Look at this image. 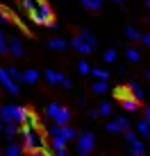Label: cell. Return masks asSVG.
<instances>
[{
	"mask_svg": "<svg viewBox=\"0 0 150 156\" xmlns=\"http://www.w3.org/2000/svg\"><path fill=\"white\" fill-rule=\"evenodd\" d=\"M18 131L23 136V152H41L43 149V138L32 129V122H21Z\"/></svg>",
	"mask_w": 150,
	"mask_h": 156,
	"instance_id": "obj_1",
	"label": "cell"
},
{
	"mask_svg": "<svg viewBox=\"0 0 150 156\" xmlns=\"http://www.w3.org/2000/svg\"><path fill=\"white\" fill-rule=\"evenodd\" d=\"M0 120L5 125L14 122V125H21V122L30 120V111L25 106H16V104H2L0 106Z\"/></svg>",
	"mask_w": 150,
	"mask_h": 156,
	"instance_id": "obj_2",
	"label": "cell"
},
{
	"mask_svg": "<svg viewBox=\"0 0 150 156\" xmlns=\"http://www.w3.org/2000/svg\"><path fill=\"white\" fill-rule=\"evenodd\" d=\"M30 18L34 20V23H39V25H48L50 30H57V23H55V14H52L50 5H48L46 0H41V2L36 5V7L32 9V12H30Z\"/></svg>",
	"mask_w": 150,
	"mask_h": 156,
	"instance_id": "obj_3",
	"label": "cell"
},
{
	"mask_svg": "<svg viewBox=\"0 0 150 156\" xmlns=\"http://www.w3.org/2000/svg\"><path fill=\"white\" fill-rule=\"evenodd\" d=\"M46 113L55 125H68V122H71V111H68L66 106H62L59 102H50V104L46 106Z\"/></svg>",
	"mask_w": 150,
	"mask_h": 156,
	"instance_id": "obj_4",
	"label": "cell"
},
{
	"mask_svg": "<svg viewBox=\"0 0 150 156\" xmlns=\"http://www.w3.org/2000/svg\"><path fill=\"white\" fill-rule=\"evenodd\" d=\"M75 143H77V154L80 156H89L96 149V136H93V131H89V129H84V131L75 138Z\"/></svg>",
	"mask_w": 150,
	"mask_h": 156,
	"instance_id": "obj_5",
	"label": "cell"
},
{
	"mask_svg": "<svg viewBox=\"0 0 150 156\" xmlns=\"http://www.w3.org/2000/svg\"><path fill=\"white\" fill-rule=\"evenodd\" d=\"M0 84H2V88L7 90L9 95H18L21 93V84L9 75L7 68H0Z\"/></svg>",
	"mask_w": 150,
	"mask_h": 156,
	"instance_id": "obj_6",
	"label": "cell"
},
{
	"mask_svg": "<svg viewBox=\"0 0 150 156\" xmlns=\"http://www.w3.org/2000/svg\"><path fill=\"white\" fill-rule=\"evenodd\" d=\"M68 45L73 48L75 52H80V55H91V52L96 50V45H91V43L84 39L82 34H77V36H73L71 41H68Z\"/></svg>",
	"mask_w": 150,
	"mask_h": 156,
	"instance_id": "obj_7",
	"label": "cell"
},
{
	"mask_svg": "<svg viewBox=\"0 0 150 156\" xmlns=\"http://www.w3.org/2000/svg\"><path fill=\"white\" fill-rule=\"evenodd\" d=\"M105 129L109 133H123L125 129H130V120H127V115H118V118H114V120H107Z\"/></svg>",
	"mask_w": 150,
	"mask_h": 156,
	"instance_id": "obj_8",
	"label": "cell"
},
{
	"mask_svg": "<svg viewBox=\"0 0 150 156\" xmlns=\"http://www.w3.org/2000/svg\"><path fill=\"white\" fill-rule=\"evenodd\" d=\"M7 52L12 57H16V59H21L23 57V39H21V36H12V39L7 41Z\"/></svg>",
	"mask_w": 150,
	"mask_h": 156,
	"instance_id": "obj_9",
	"label": "cell"
},
{
	"mask_svg": "<svg viewBox=\"0 0 150 156\" xmlns=\"http://www.w3.org/2000/svg\"><path fill=\"white\" fill-rule=\"evenodd\" d=\"M52 138V152H55L57 156H66L68 154V149H66V145L68 140L62 136V133H55V136H50Z\"/></svg>",
	"mask_w": 150,
	"mask_h": 156,
	"instance_id": "obj_10",
	"label": "cell"
},
{
	"mask_svg": "<svg viewBox=\"0 0 150 156\" xmlns=\"http://www.w3.org/2000/svg\"><path fill=\"white\" fill-rule=\"evenodd\" d=\"M48 48H50V50H55V52H64V50L68 48V41L62 39V36H52V39L48 41Z\"/></svg>",
	"mask_w": 150,
	"mask_h": 156,
	"instance_id": "obj_11",
	"label": "cell"
},
{
	"mask_svg": "<svg viewBox=\"0 0 150 156\" xmlns=\"http://www.w3.org/2000/svg\"><path fill=\"white\" fill-rule=\"evenodd\" d=\"M41 77L39 70H34V68H28V70H23V84H36Z\"/></svg>",
	"mask_w": 150,
	"mask_h": 156,
	"instance_id": "obj_12",
	"label": "cell"
},
{
	"mask_svg": "<svg viewBox=\"0 0 150 156\" xmlns=\"http://www.w3.org/2000/svg\"><path fill=\"white\" fill-rule=\"evenodd\" d=\"M91 90H93L96 95H105L107 90H109V84H107V79H96V82L91 84Z\"/></svg>",
	"mask_w": 150,
	"mask_h": 156,
	"instance_id": "obj_13",
	"label": "cell"
},
{
	"mask_svg": "<svg viewBox=\"0 0 150 156\" xmlns=\"http://www.w3.org/2000/svg\"><path fill=\"white\" fill-rule=\"evenodd\" d=\"M127 88H130V93H132V95H134V98H137L139 102H141L143 98H146V93H143V88H141V84H139V82H134V79H132V82H130V84H127Z\"/></svg>",
	"mask_w": 150,
	"mask_h": 156,
	"instance_id": "obj_14",
	"label": "cell"
},
{
	"mask_svg": "<svg viewBox=\"0 0 150 156\" xmlns=\"http://www.w3.org/2000/svg\"><path fill=\"white\" fill-rule=\"evenodd\" d=\"M43 77H46V82L50 84V86H57V84H59V79H62V73H57V70H52V68H48V70L43 73Z\"/></svg>",
	"mask_w": 150,
	"mask_h": 156,
	"instance_id": "obj_15",
	"label": "cell"
},
{
	"mask_svg": "<svg viewBox=\"0 0 150 156\" xmlns=\"http://www.w3.org/2000/svg\"><path fill=\"white\" fill-rule=\"evenodd\" d=\"M59 133H62L64 138H66L68 143H71V140H75V138H77V131H75V129H73L71 125H59Z\"/></svg>",
	"mask_w": 150,
	"mask_h": 156,
	"instance_id": "obj_16",
	"label": "cell"
},
{
	"mask_svg": "<svg viewBox=\"0 0 150 156\" xmlns=\"http://www.w3.org/2000/svg\"><path fill=\"white\" fill-rule=\"evenodd\" d=\"M130 154L132 156H143V154H146V147H143V143L139 140V138L130 143Z\"/></svg>",
	"mask_w": 150,
	"mask_h": 156,
	"instance_id": "obj_17",
	"label": "cell"
},
{
	"mask_svg": "<svg viewBox=\"0 0 150 156\" xmlns=\"http://www.w3.org/2000/svg\"><path fill=\"white\" fill-rule=\"evenodd\" d=\"M116 59H118V50H116V48H107L103 52V61L105 63H114Z\"/></svg>",
	"mask_w": 150,
	"mask_h": 156,
	"instance_id": "obj_18",
	"label": "cell"
},
{
	"mask_svg": "<svg viewBox=\"0 0 150 156\" xmlns=\"http://www.w3.org/2000/svg\"><path fill=\"white\" fill-rule=\"evenodd\" d=\"M98 113L103 118H111L114 115V104H111V102H103V104L98 106Z\"/></svg>",
	"mask_w": 150,
	"mask_h": 156,
	"instance_id": "obj_19",
	"label": "cell"
},
{
	"mask_svg": "<svg viewBox=\"0 0 150 156\" xmlns=\"http://www.w3.org/2000/svg\"><path fill=\"white\" fill-rule=\"evenodd\" d=\"M125 59L130 63H139V61H141V52H139L137 48H127V50H125Z\"/></svg>",
	"mask_w": 150,
	"mask_h": 156,
	"instance_id": "obj_20",
	"label": "cell"
},
{
	"mask_svg": "<svg viewBox=\"0 0 150 156\" xmlns=\"http://www.w3.org/2000/svg\"><path fill=\"white\" fill-rule=\"evenodd\" d=\"M137 133H139L141 138H148V136H150V122H148V120H141V122L137 125Z\"/></svg>",
	"mask_w": 150,
	"mask_h": 156,
	"instance_id": "obj_21",
	"label": "cell"
},
{
	"mask_svg": "<svg viewBox=\"0 0 150 156\" xmlns=\"http://www.w3.org/2000/svg\"><path fill=\"white\" fill-rule=\"evenodd\" d=\"M21 152H23V145H18V143H9L7 147H5V154L7 156H18Z\"/></svg>",
	"mask_w": 150,
	"mask_h": 156,
	"instance_id": "obj_22",
	"label": "cell"
},
{
	"mask_svg": "<svg viewBox=\"0 0 150 156\" xmlns=\"http://www.w3.org/2000/svg\"><path fill=\"white\" fill-rule=\"evenodd\" d=\"M125 36L130 41H141V32H139L137 27H132V25H130V27H125Z\"/></svg>",
	"mask_w": 150,
	"mask_h": 156,
	"instance_id": "obj_23",
	"label": "cell"
},
{
	"mask_svg": "<svg viewBox=\"0 0 150 156\" xmlns=\"http://www.w3.org/2000/svg\"><path fill=\"white\" fill-rule=\"evenodd\" d=\"M91 77H96V79H109L111 75L105 70V68H91Z\"/></svg>",
	"mask_w": 150,
	"mask_h": 156,
	"instance_id": "obj_24",
	"label": "cell"
},
{
	"mask_svg": "<svg viewBox=\"0 0 150 156\" xmlns=\"http://www.w3.org/2000/svg\"><path fill=\"white\" fill-rule=\"evenodd\" d=\"M16 133H18V125H14V122L5 125V136H7V138H14Z\"/></svg>",
	"mask_w": 150,
	"mask_h": 156,
	"instance_id": "obj_25",
	"label": "cell"
},
{
	"mask_svg": "<svg viewBox=\"0 0 150 156\" xmlns=\"http://www.w3.org/2000/svg\"><path fill=\"white\" fill-rule=\"evenodd\" d=\"M77 73H80V75H91V66H89L87 59H82V61L77 63Z\"/></svg>",
	"mask_w": 150,
	"mask_h": 156,
	"instance_id": "obj_26",
	"label": "cell"
},
{
	"mask_svg": "<svg viewBox=\"0 0 150 156\" xmlns=\"http://www.w3.org/2000/svg\"><path fill=\"white\" fill-rule=\"evenodd\" d=\"M7 70H9V75H12V77H14V79H16L18 84H23V73H21V70H18L16 66H9Z\"/></svg>",
	"mask_w": 150,
	"mask_h": 156,
	"instance_id": "obj_27",
	"label": "cell"
},
{
	"mask_svg": "<svg viewBox=\"0 0 150 156\" xmlns=\"http://www.w3.org/2000/svg\"><path fill=\"white\" fill-rule=\"evenodd\" d=\"M80 34H82L84 39H87V41L91 43V45H98V39H96V34H93V32H89V30H82Z\"/></svg>",
	"mask_w": 150,
	"mask_h": 156,
	"instance_id": "obj_28",
	"label": "cell"
},
{
	"mask_svg": "<svg viewBox=\"0 0 150 156\" xmlns=\"http://www.w3.org/2000/svg\"><path fill=\"white\" fill-rule=\"evenodd\" d=\"M0 55H7V41H5V32H0Z\"/></svg>",
	"mask_w": 150,
	"mask_h": 156,
	"instance_id": "obj_29",
	"label": "cell"
},
{
	"mask_svg": "<svg viewBox=\"0 0 150 156\" xmlns=\"http://www.w3.org/2000/svg\"><path fill=\"white\" fill-rule=\"evenodd\" d=\"M59 84L64 86V88H66V90H71L73 88V82H71V79H68L66 77V75H62V79H59Z\"/></svg>",
	"mask_w": 150,
	"mask_h": 156,
	"instance_id": "obj_30",
	"label": "cell"
},
{
	"mask_svg": "<svg viewBox=\"0 0 150 156\" xmlns=\"http://www.w3.org/2000/svg\"><path fill=\"white\" fill-rule=\"evenodd\" d=\"M87 115L91 118V120H96V118H98L100 113H98V109H89V111H87Z\"/></svg>",
	"mask_w": 150,
	"mask_h": 156,
	"instance_id": "obj_31",
	"label": "cell"
},
{
	"mask_svg": "<svg viewBox=\"0 0 150 156\" xmlns=\"http://www.w3.org/2000/svg\"><path fill=\"white\" fill-rule=\"evenodd\" d=\"M141 43L150 48V32H148V34H141Z\"/></svg>",
	"mask_w": 150,
	"mask_h": 156,
	"instance_id": "obj_32",
	"label": "cell"
},
{
	"mask_svg": "<svg viewBox=\"0 0 150 156\" xmlns=\"http://www.w3.org/2000/svg\"><path fill=\"white\" fill-rule=\"evenodd\" d=\"M80 2H82V5H84L87 9H91V0H80Z\"/></svg>",
	"mask_w": 150,
	"mask_h": 156,
	"instance_id": "obj_33",
	"label": "cell"
},
{
	"mask_svg": "<svg viewBox=\"0 0 150 156\" xmlns=\"http://www.w3.org/2000/svg\"><path fill=\"white\" fill-rule=\"evenodd\" d=\"M146 120H148V122H150V104H148V106H146Z\"/></svg>",
	"mask_w": 150,
	"mask_h": 156,
	"instance_id": "obj_34",
	"label": "cell"
},
{
	"mask_svg": "<svg viewBox=\"0 0 150 156\" xmlns=\"http://www.w3.org/2000/svg\"><path fill=\"white\" fill-rule=\"evenodd\" d=\"M143 77H146L148 82H150V70H146V73H143Z\"/></svg>",
	"mask_w": 150,
	"mask_h": 156,
	"instance_id": "obj_35",
	"label": "cell"
},
{
	"mask_svg": "<svg viewBox=\"0 0 150 156\" xmlns=\"http://www.w3.org/2000/svg\"><path fill=\"white\" fill-rule=\"evenodd\" d=\"M0 131H5V122L2 120H0Z\"/></svg>",
	"mask_w": 150,
	"mask_h": 156,
	"instance_id": "obj_36",
	"label": "cell"
},
{
	"mask_svg": "<svg viewBox=\"0 0 150 156\" xmlns=\"http://www.w3.org/2000/svg\"><path fill=\"white\" fill-rule=\"evenodd\" d=\"M111 2H114V5H123V0H111Z\"/></svg>",
	"mask_w": 150,
	"mask_h": 156,
	"instance_id": "obj_37",
	"label": "cell"
},
{
	"mask_svg": "<svg viewBox=\"0 0 150 156\" xmlns=\"http://www.w3.org/2000/svg\"><path fill=\"white\" fill-rule=\"evenodd\" d=\"M146 7H148V12H150V0H146Z\"/></svg>",
	"mask_w": 150,
	"mask_h": 156,
	"instance_id": "obj_38",
	"label": "cell"
}]
</instances>
